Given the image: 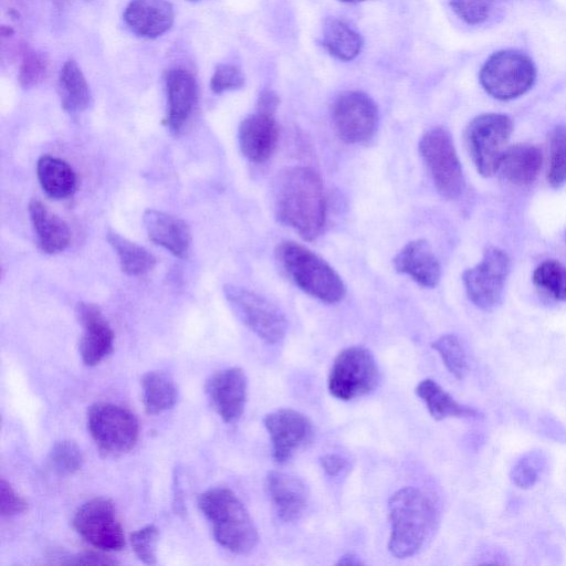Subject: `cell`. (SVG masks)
Segmentation results:
<instances>
[{"instance_id":"obj_6","label":"cell","mask_w":566,"mask_h":566,"mask_svg":"<svg viewBox=\"0 0 566 566\" xmlns=\"http://www.w3.org/2000/svg\"><path fill=\"white\" fill-rule=\"evenodd\" d=\"M378 381L379 369L371 352L361 346H352L335 357L327 387L333 397L348 401L369 394Z\"/></svg>"},{"instance_id":"obj_22","label":"cell","mask_w":566,"mask_h":566,"mask_svg":"<svg viewBox=\"0 0 566 566\" xmlns=\"http://www.w3.org/2000/svg\"><path fill=\"white\" fill-rule=\"evenodd\" d=\"M395 269L423 287H434L441 274L437 256L423 239L408 242L394 259Z\"/></svg>"},{"instance_id":"obj_45","label":"cell","mask_w":566,"mask_h":566,"mask_svg":"<svg viewBox=\"0 0 566 566\" xmlns=\"http://www.w3.org/2000/svg\"><path fill=\"white\" fill-rule=\"evenodd\" d=\"M73 1H75V0H53L55 6H57V7H65L70 3H72Z\"/></svg>"},{"instance_id":"obj_4","label":"cell","mask_w":566,"mask_h":566,"mask_svg":"<svg viewBox=\"0 0 566 566\" xmlns=\"http://www.w3.org/2000/svg\"><path fill=\"white\" fill-rule=\"evenodd\" d=\"M275 254L285 274L306 294L329 304L344 297L346 289L342 277L306 247L283 241L276 247Z\"/></svg>"},{"instance_id":"obj_13","label":"cell","mask_w":566,"mask_h":566,"mask_svg":"<svg viewBox=\"0 0 566 566\" xmlns=\"http://www.w3.org/2000/svg\"><path fill=\"white\" fill-rule=\"evenodd\" d=\"M509 271L510 260L506 253L496 248L488 249L482 260L462 275L470 301L483 310L496 306L502 297Z\"/></svg>"},{"instance_id":"obj_10","label":"cell","mask_w":566,"mask_h":566,"mask_svg":"<svg viewBox=\"0 0 566 566\" xmlns=\"http://www.w3.org/2000/svg\"><path fill=\"white\" fill-rule=\"evenodd\" d=\"M223 293L235 315L262 340L277 344L284 338L286 318L266 297L233 284L224 285Z\"/></svg>"},{"instance_id":"obj_9","label":"cell","mask_w":566,"mask_h":566,"mask_svg":"<svg viewBox=\"0 0 566 566\" xmlns=\"http://www.w3.org/2000/svg\"><path fill=\"white\" fill-rule=\"evenodd\" d=\"M419 150L438 192L447 199L458 198L464 179L449 132L440 126L427 130L420 139Z\"/></svg>"},{"instance_id":"obj_21","label":"cell","mask_w":566,"mask_h":566,"mask_svg":"<svg viewBox=\"0 0 566 566\" xmlns=\"http://www.w3.org/2000/svg\"><path fill=\"white\" fill-rule=\"evenodd\" d=\"M174 8L167 0H132L124 20L137 35L154 39L166 33L174 23Z\"/></svg>"},{"instance_id":"obj_5","label":"cell","mask_w":566,"mask_h":566,"mask_svg":"<svg viewBox=\"0 0 566 566\" xmlns=\"http://www.w3.org/2000/svg\"><path fill=\"white\" fill-rule=\"evenodd\" d=\"M536 70L523 52L502 50L492 54L483 64L480 82L494 98L507 101L526 93L534 84Z\"/></svg>"},{"instance_id":"obj_35","label":"cell","mask_w":566,"mask_h":566,"mask_svg":"<svg viewBox=\"0 0 566 566\" xmlns=\"http://www.w3.org/2000/svg\"><path fill=\"white\" fill-rule=\"evenodd\" d=\"M49 62L46 55L34 51L25 50L22 55L19 82L22 87L31 88L44 80Z\"/></svg>"},{"instance_id":"obj_34","label":"cell","mask_w":566,"mask_h":566,"mask_svg":"<svg viewBox=\"0 0 566 566\" xmlns=\"http://www.w3.org/2000/svg\"><path fill=\"white\" fill-rule=\"evenodd\" d=\"M49 463L56 474L69 475L82 468L84 457L76 443L70 440H62L54 443L51 448Z\"/></svg>"},{"instance_id":"obj_42","label":"cell","mask_w":566,"mask_h":566,"mask_svg":"<svg viewBox=\"0 0 566 566\" xmlns=\"http://www.w3.org/2000/svg\"><path fill=\"white\" fill-rule=\"evenodd\" d=\"M321 465L328 475L336 476L346 470L348 461L340 454L328 453L321 458Z\"/></svg>"},{"instance_id":"obj_19","label":"cell","mask_w":566,"mask_h":566,"mask_svg":"<svg viewBox=\"0 0 566 566\" xmlns=\"http://www.w3.org/2000/svg\"><path fill=\"white\" fill-rule=\"evenodd\" d=\"M265 489L282 521L294 522L305 513L310 493L300 478L281 471H271L265 479Z\"/></svg>"},{"instance_id":"obj_18","label":"cell","mask_w":566,"mask_h":566,"mask_svg":"<svg viewBox=\"0 0 566 566\" xmlns=\"http://www.w3.org/2000/svg\"><path fill=\"white\" fill-rule=\"evenodd\" d=\"M169 129L178 134L192 116L198 103V83L186 67H174L166 75Z\"/></svg>"},{"instance_id":"obj_39","label":"cell","mask_w":566,"mask_h":566,"mask_svg":"<svg viewBox=\"0 0 566 566\" xmlns=\"http://www.w3.org/2000/svg\"><path fill=\"white\" fill-rule=\"evenodd\" d=\"M539 472V463L533 457H523L511 469V480L521 489L532 488Z\"/></svg>"},{"instance_id":"obj_1","label":"cell","mask_w":566,"mask_h":566,"mask_svg":"<svg viewBox=\"0 0 566 566\" xmlns=\"http://www.w3.org/2000/svg\"><path fill=\"white\" fill-rule=\"evenodd\" d=\"M274 209L279 221L303 239H316L326 222L327 201L319 175L311 167L286 168L274 180Z\"/></svg>"},{"instance_id":"obj_11","label":"cell","mask_w":566,"mask_h":566,"mask_svg":"<svg viewBox=\"0 0 566 566\" xmlns=\"http://www.w3.org/2000/svg\"><path fill=\"white\" fill-rule=\"evenodd\" d=\"M75 531L97 549L113 552L125 546V535L113 502L95 497L84 503L73 517Z\"/></svg>"},{"instance_id":"obj_37","label":"cell","mask_w":566,"mask_h":566,"mask_svg":"<svg viewBox=\"0 0 566 566\" xmlns=\"http://www.w3.org/2000/svg\"><path fill=\"white\" fill-rule=\"evenodd\" d=\"M453 12L469 24L484 22L492 10V0H450Z\"/></svg>"},{"instance_id":"obj_41","label":"cell","mask_w":566,"mask_h":566,"mask_svg":"<svg viewBox=\"0 0 566 566\" xmlns=\"http://www.w3.org/2000/svg\"><path fill=\"white\" fill-rule=\"evenodd\" d=\"M66 558L67 559L65 560H61V563L83 565H114L118 563L115 559H112L111 557L94 552H84Z\"/></svg>"},{"instance_id":"obj_29","label":"cell","mask_w":566,"mask_h":566,"mask_svg":"<svg viewBox=\"0 0 566 566\" xmlns=\"http://www.w3.org/2000/svg\"><path fill=\"white\" fill-rule=\"evenodd\" d=\"M143 403L149 415L171 409L178 399L172 378L159 370L146 373L142 378Z\"/></svg>"},{"instance_id":"obj_30","label":"cell","mask_w":566,"mask_h":566,"mask_svg":"<svg viewBox=\"0 0 566 566\" xmlns=\"http://www.w3.org/2000/svg\"><path fill=\"white\" fill-rule=\"evenodd\" d=\"M106 239L119 259L122 271L127 275L140 276L155 268L156 258L146 248L115 231H108Z\"/></svg>"},{"instance_id":"obj_44","label":"cell","mask_w":566,"mask_h":566,"mask_svg":"<svg viewBox=\"0 0 566 566\" xmlns=\"http://www.w3.org/2000/svg\"><path fill=\"white\" fill-rule=\"evenodd\" d=\"M336 564L337 565L358 566V565H363L364 562L360 560V558L358 556H356L355 554L347 553V554L343 555L342 557H339V559Z\"/></svg>"},{"instance_id":"obj_26","label":"cell","mask_w":566,"mask_h":566,"mask_svg":"<svg viewBox=\"0 0 566 566\" xmlns=\"http://www.w3.org/2000/svg\"><path fill=\"white\" fill-rule=\"evenodd\" d=\"M57 92L65 112L74 114L88 107L91 91L75 61L69 60L63 64L59 74Z\"/></svg>"},{"instance_id":"obj_36","label":"cell","mask_w":566,"mask_h":566,"mask_svg":"<svg viewBox=\"0 0 566 566\" xmlns=\"http://www.w3.org/2000/svg\"><path fill=\"white\" fill-rule=\"evenodd\" d=\"M159 531L155 525H147L130 534V544L136 556L145 564L156 563V547Z\"/></svg>"},{"instance_id":"obj_20","label":"cell","mask_w":566,"mask_h":566,"mask_svg":"<svg viewBox=\"0 0 566 566\" xmlns=\"http://www.w3.org/2000/svg\"><path fill=\"white\" fill-rule=\"evenodd\" d=\"M143 223L148 238L178 258H186L190 251L191 231L182 219L172 214L147 209Z\"/></svg>"},{"instance_id":"obj_3","label":"cell","mask_w":566,"mask_h":566,"mask_svg":"<svg viewBox=\"0 0 566 566\" xmlns=\"http://www.w3.org/2000/svg\"><path fill=\"white\" fill-rule=\"evenodd\" d=\"M198 506L212 526L214 539L229 552L249 554L259 542L258 530L240 499L230 489L201 493Z\"/></svg>"},{"instance_id":"obj_25","label":"cell","mask_w":566,"mask_h":566,"mask_svg":"<svg viewBox=\"0 0 566 566\" xmlns=\"http://www.w3.org/2000/svg\"><path fill=\"white\" fill-rule=\"evenodd\" d=\"M416 395L424 402L430 416L436 420L446 418H481L482 415L473 407L460 403L433 379L421 380Z\"/></svg>"},{"instance_id":"obj_12","label":"cell","mask_w":566,"mask_h":566,"mask_svg":"<svg viewBox=\"0 0 566 566\" xmlns=\"http://www.w3.org/2000/svg\"><path fill=\"white\" fill-rule=\"evenodd\" d=\"M332 119L338 137L348 144H359L373 137L378 124V108L364 92L347 91L333 104Z\"/></svg>"},{"instance_id":"obj_28","label":"cell","mask_w":566,"mask_h":566,"mask_svg":"<svg viewBox=\"0 0 566 566\" xmlns=\"http://www.w3.org/2000/svg\"><path fill=\"white\" fill-rule=\"evenodd\" d=\"M323 45L334 57L350 61L359 54L363 48V39L358 32L344 21L327 18L323 27Z\"/></svg>"},{"instance_id":"obj_24","label":"cell","mask_w":566,"mask_h":566,"mask_svg":"<svg viewBox=\"0 0 566 566\" xmlns=\"http://www.w3.org/2000/svg\"><path fill=\"white\" fill-rule=\"evenodd\" d=\"M542 159V151L537 146L516 144L505 149L499 170L514 185H530L539 172Z\"/></svg>"},{"instance_id":"obj_40","label":"cell","mask_w":566,"mask_h":566,"mask_svg":"<svg viewBox=\"0 0 566 566\" xmlns=\"http://www.w3.org/2000/svg\"><path fill=\"white\" fill-rule=\"evenodd\" d=\"M28 509L27 501L20 496L4 479L0 482V513L2 516H14Z\"/></svg>"},{"instance_id":"obj_33","label":"cell","mask_w":566,"mask_h":566,"mask_svg":"<svg viewBox=\"0 0 566 566\" xmlns=\"http://www.w3.org/2000/svg\"><path fill=\"white\" fill-rule=\"evenodd\" d=\"M431 347L440 355L446 368L457 379H463L468 373V360L460 339L452 334L437 338Z\"/></svg>"},{"instance_id":"obj_2","label":"cell","mask_w":566,"mask_h":566,"mask_svg":"<svg viewBox=\"0 0 566 566\" xmlns=\"http://www.w3.org/2000/svg\"><path fill=\"white\" fill-rule=\"evenodd\" d=\"M390 536L388 551L396 558L418 554L429 543L438 526V510L421 490L405 486L388 502Z\"/></svg>"},{"instance_id":"obj_31","label":"cell","mask_w":566,"mask_h":566,"mask_svg":"<svg viewBox=\"0 0 566 566\" xmlns=\"http://www.w3.org/2000/svg\"><path fill=\"white\" fill-rule=\"evenodd\" d=\"M534 284L556 301H566V266L556 260L542 262L533 273Z\"/></svg>"},{"instance_id":"obj_43","label":"cell","mask_w":566,"mask_h":566,"mask_svg":"<svg viewBox=\"0 0 566 566\" xmlns=\"http://www.w3.org/2000/svg\"><path fill=\"white\" fill-rule=\"evenodd\" d=\"M277 95L273 91L264 90L259 96L256 109L274 114L277 108Z\"/></svg>"},{"instance_id":"obj_46","label":"cell","mask_w":566,"mask_h":566,"mask_svg":"<svg viewBox=\"0 0 566 566\" xmlns=\"http://www.w3.org/2000/svg\"><path fill=\"white\" fill-rule=\"evenodd\" d=\"M342 1L348 2V3H357V2L365 1V0H342Z\"/></svg>"},{"instance_id":"obj_32","label":"cell","mask_w":566,"mask_h":566,"mask_svg":"<svg viewBox=\"0 0 566 566\" xmlns=\"http://www.w3.org/2000/svg\"><path fill=\"white\" fill-rule=\"evenodd\" d=\"M547 180L553 188L566 184V125L556 126L549 134Z\"/></svg>"},{"instance_id":"obj_8","label":"cell","mask_w":566,"mask_h":566,"mask_svg":"<svg viewBox=\"0 0 566 566\" xmlns=\"http://www.w3.org/2000/svg\"><path fill=\"white\" fill-rule=\"evenodd\" d=\"M87 428L101 450L109 454L130 451L139 438V424L127 408L96 402L87 411Z\"/></svg>"},{"instance_id":"obj_16","label":"cell","mask_w":566,"mask_h":566,"mask_svg":"<svg viewBox=\"0 0 566 566\" xmlns=\"http://www.w3.org/2000/svg\"><path fill=\"white\" fill-rule=\"evenodd\" d=\"M75 314L83 326L80 339L82 360L86 366H96L113 352L114 332L95 304L81 302L76 305Z\"/></svg>"},{"instance_id":"obj_38","label":"cell","mask_w":566,"mask_h":566,"mask_svg":"<svg viewBox=\"0 0 566 566\" xmlns=\"http://www.w3.org/2000/svg\"><path fill=\"white\" fill-rule=\"evenodd\" d=\"M244 85L242 72L232 64H219L210 80V88L216 94L241 88Z\"/></svg>"},{"instance_id":"obj_7","label":"cell","mask_w":566,"mask_h":566,"mask_svg":"<svg viewBox=\"0 0 566 566\" xmlns=\"http://www.w3.org/2000/svg\"><path fill=\"white\" fill-rule=\"evenodd\" d=\"M512 130L513 123L504 114H482L470 122L465 143L480 175L490 177L499 170Z\"/></svg>"},{"instance_id":"obj_27","label":"cell","mask_w":566,"mask_h":566,"mask_svg":"<svg viewBox=\"0 0 566 566\" xmlns=\"http://www.w3.org/2000/svg\"><path fill=\"white\" fill-rule=\"evenodd\" d=\"M36 175L42 189L52 198H66L76 188L74 170L66 161L56 157H40L36 164Z\"/></svg>"},{"instance_id":"obj_17","label":"cell","mask_w":566,"mask_h":566,"mask_svg":"<svg viewBox=\"0 0 566 566\" xmlns=\"http://www.w3.org/2000/svg\"><path fill=\"white\" fill-rule=\"evenodd\" d=\"M242 154L252 163H263L274 153L279 142V125L273 113L256 109L247 116L238 130Z\"/></svg>"},{"instance_id":"obj_14","label":"cell","mask_w":566,"mask_h":566,"mask_svg":"<svg viewBox=\"0 0 566 566\" xmlns=\"http://www.w3.org/2000/svg\"><path fill=\"white\" fill-rule=\"evenodd\" d=\"M264 427L272 443V457L276 463L287 462L298 450L307 447L314 437L313 424L300 411L282 408L268 413Z\"/></svg>"},{"instance_id":"obj_15","label":"cell","mask_w":566,"mask_h":566,"mask_svg":"<svg viewBox=\"0 0 566 566\" xmlns=\"http://www.w3.org/2000/svg\"><path fill=\"white\" fill-rule=\"evenodd\" d=\"M248 382L244 370L229 367L213 374L206 384L211 406L227 423L237 422L247 401Z\"/></svg>"},{"instance_id":"obj_23","label":"cell","mask_w":566,"mask_h":566,"mask_svg":"<svg viewBox=\"0 0 566 566\" xmlns=\"http://www.w3.org/2000/svg\"><path fill=\"white\" fill-rule=\"evenodd\" d=\"M28 209L39 249L46 254L64 251L71 241L67 223L38 199H32Z\"/></svg>"}]
</instances>
